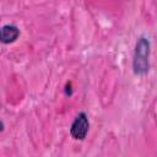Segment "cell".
Wrapping results in <instances>:
<instances>
[{"instance_id": "obj_1", "label": "cell", "mask_w": 157, "mask_h": 157, "mask_svg": "<svg viewBox=\"0 0 157 157\" xmlns=\"http://www.w3.org/2000/svg\"><path fill=\"white\" fill-rule=\"evenodd\" d=\"M148 54H150V43L146 38H140L136 43L132 66L136 74H146L148 71Z\"/></svg>"}, {"instance_id": "obj_2", "label": "cell", "mask_w": 157, "mask_h": 157, "mask_svg": "<svg viewBox=\"0 0 157 157\" xmlns=\"http://www.w3.org/2000/svg\"><path fill=\"white\" fill-rule=\"evenodd\" d=\"M88 128H90V123H88V119H87V115L85 113H80L72 125H71V129H70V132L72 135L74 139L76 140H83L88 132Z\"/></svg>"}, {"instance_id": "obj_3", "label": "cell", "mask_w": 157, "mask_h": 157, "mask_svg": "<svg viewBox=\"0 0 157 157\" xmlns=\"http://www.w3.org/2000/svg\"><path fill=\"white\" fill-rule=\"evenodd\" d=\"M18 34H20V31L16 26L6 25V26L0 28V42L5 43V44L12 43L17 39Z\"/></svg>"}, {"instance_id": "obj_4", "label": "cell", "mask_w": 157, "mask_h": 157, "mask_svg": "<svg viewBox=\"0 0 157 157\" xmlns=\"http://www.w3.org/2000/svg\"><path fill=\"white\" fill-rule=\"evenodd\" d=\"M0 130H2V123L0 121Z\"/></svg>"}]
</instances>
